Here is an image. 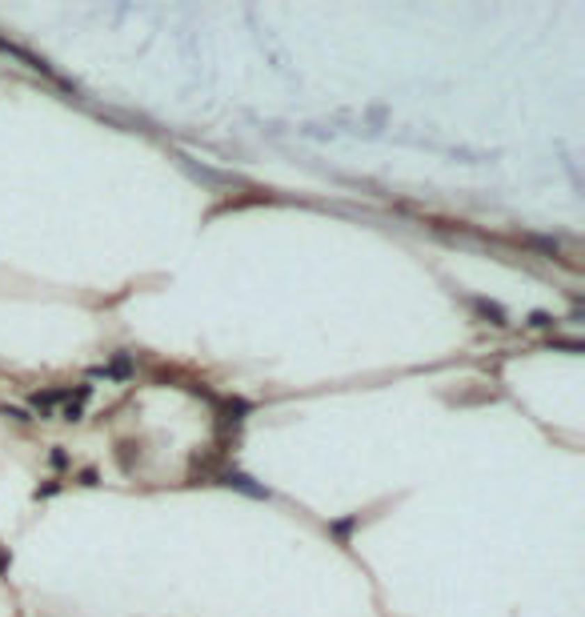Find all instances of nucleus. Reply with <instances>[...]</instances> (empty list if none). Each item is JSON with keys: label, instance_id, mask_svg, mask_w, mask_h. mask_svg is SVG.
I'll list each match as a JSON object with an SVG mask.
<instances>
[{"label": "nucleus", "instance_id": "1", "mask_svg": "<svg viewBox=\"0 0 585 617\" xmlns=\"http://www.w3.org/2000/svg\"><path fill=\"white\" fill-rule=\"evenodd\" d=\"M477 308H481L485 317H493V325H505V313H501V308H497V305H485V301H481V305H477Z\"/></svg>", "mask_w": 585, "mask_h": 617}]
</instances>
